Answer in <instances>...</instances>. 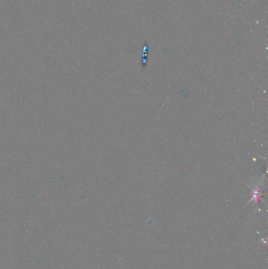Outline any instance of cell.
<instances>
[{"instance_id":"obj_1","label":"cell","mask_w":268,"mask_h":269,"mask_svg":"<svg viewBox=\"0 0 268 269\" xmlns=\"http://www.w3.org/2000/svg\"><path fill=\"white\" fill-rule=\"evenodd\" d=\"M260 197H261V191L259 189L255 188V190H252V199H254V200L256 202V201H257Z\"/></svg>"}]
</instances>
